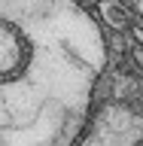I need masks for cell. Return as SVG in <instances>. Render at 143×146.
I'll return each instance as SVG.
<instances>
[{"instance_id": "2", "label": "cell", "mask_w": 143, "mask_h": 146, "mask_svg": "<svg viewBox=\"0 0 143 146\" xmlns=\"http://www.w3.org/2000/svg\"><path fill=\"white\" fill-rule=\"evenodd\" d=\"M143 116L128 104H107L94 113L76 146H140Z\"/></svg>"}, {"instance_id": "4", "label": "cell", "mask_w": 143, "mask_h": 146, "mask_svg": "<svg viewBox=\"0 0 143 146\" xmlns=\"http://www.w3.org/2000/svg\"><path fill=\"white\" fill-rule=\"evenodd\" d=\"M131 58H134V64L143 70V46H134V49H131Z\"/></svg>"}, {"instance_id": "1", "label": "cell", "mask_w": 143, "mask_h": 146, "mask_svg": "<svg viewBox=\"0 0 143 146\" xmlns=\"http://www.w3.org/2000/svg\"><path fill=\"white\" fill-rule=\"evenodd\" d=\"M107 58L82 3L0 0V146H76Z\"/></svg>"}, {"instance_id": "3", "label": "cell", "mask_w": 143, "mask_h": 146, "mask_svg": "<svg viewBox=\"0 0 143 146\" xmlns=\"http://www.w3.org/2000/svg\"><path fill=\"white\" fill-rule=\"evenodd\" d=\"M98 12H100V21L110 25L113 31H125V27L131 31L134 27V18L122 0H98Z\"/></svg>"}, {"instance_id": "5", "label": "cell", "mask_w": 143, "mask_h": 146, "mask_svg": "<svg viewBox=\"0 0 143 146\" xmlns=\"http://www.w3.org/2000/svg\"><path fill=\"white\" fill-rule=\"evenodd\" d=\"M131 36H134V43H137V46H143V27H140V25L131 27Z\"/></svg>"}]
</instances>
